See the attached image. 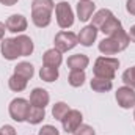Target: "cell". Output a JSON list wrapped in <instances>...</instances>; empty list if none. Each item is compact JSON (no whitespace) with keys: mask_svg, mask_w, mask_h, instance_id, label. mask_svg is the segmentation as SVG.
<instances>
[{"mask_svg":"<svg viewBox=\"0 0 135 135\" xmlns=\"http://www.w3.org/2000/svg\"><path fill=\"white\" fill-rule=\"evenodd\" d=\"M129 44H131L129 35H127V32H126L124 28H123V30L118 32V33L104 38L101 42H99L98 49H99L101 54L110 57V55H116V54L126 50V49L129 47Z\"/></svg>","mask_w":135,"mask_h":135,"instance_id":"obj_1","label":"cell"},{"mask_svg":"<svg viewBox=\"0 0 135 135\" xmlns=\"http://www.w3.org/2000/svg\"><path fill=\"white\" fill-rule=\"evenodd\" d=\"M55 9L54 0H33L32 21L38 28H46L52 22V11Z\"/></svg>","mask_w":135,"mask_h":135,"instance_id":"obj_2","label":"cell"},{"mask_svg":"<svg viewBox=\"0 0 135 135\" xmlns=\"http://www.w3.org/2000/svg\"><path fill=\"white\" fill-rule=\"evenodd\" d=\"M118 68H119V60L118 58H115V57H105L104 55V57L96 58L94 66H93V74H94V77H99V79L113 80Z\"/></svg>","mask_w":135,"mask_h":135,"instance_id":"obj_3","label":"cell"},{"mask_svg":"<svg viewBox=\"0 0 135 135\" xmlns=\"http://www.w3.org/2000/svg\"><path fill=\"white\" fill-rule=\"evenodd\" d=\"M55 17L60 28H71L74 25V11L68 2H58L55 5Z\"/></svg>","mask_w":135,"mask_h":135,"instance_id":"obj_4","label":"cell"},{"mask_svg":"<svg viewBox=\"0 0 135 135\" xmlns=\"http://www.w3.org/2000/svg\"><path fill=\"white\" fill-rule=\"evenodd\" d=\"M28 110H30V101L24 99V98H16L9 102V107H8V112H9V116L17 121V123H24L27 121V115H28Z\"/></svg>","mask_w":135,"mask_h":135,"instance_id":"obj_5","label":"cell"},{"mask_svg":"<svg viewBox=\"0 0 135 135\" xmlns=\"http://www.w3.org/2000/svg\"><path fill=\"white\" fill-rule=\"evenodd\" d=\"M54 44H55V49L60 50L61 54H65L68 50H72L77 44H79V38L77 35L72 33V32H58L55 35V39H54Z\"/></svg>","mask_w":135,"mask_h":135,"instance_id":"obj_6","label":"cell"},{"mask_svg":"<svg viewBox=\"0 0 135 135\" xmlns=\"http://www.w3.org/2000/svg\"><path fill=\"white\" fill-rule=\"evenodd\" d=\"M115 99L121 108H132L135 107V90L131 86H119L115 93Z\"/></svg>","mask_w":135,"mask_h":135,"instance_id":"obj_7","label":"cell"},{"mask_svg":"<svg viewBox=\"0 0 135 135\" xmlns=\"http://www.w3.org/2000/svg\"><path fill=\"white\" fill-rule=\"evenodd\" d=\"M83 121V115L80 110H74L71 108L69 112L66 113V116L61 119V124H63V131L66 134H74L77 131V127L82 124Z\"/></svg>","mask_w":135,"mask_h":135,"instance_id":"obj_8","label":"cell"},{"mask_svg":"<svg viewBox=\"0 0 135 135\" xmlns=\"http://www.w3.org/2000/svg\"><path fill=\"white\" fill-rule=\"evenodd\" d=\"M0 50H2L3 58H5V60H9V61L17 60V58L21 57V52H19V47H17L14 38H5V39H2V42H0Z\"/></svg>","mask_w":135,"mask_h":135,"instance_id":"obj_9","label":"cell"},{"mask_svg":"<svg viewBox=\"0 0 135 135\" xmlns=\"http://www.w3.org/2000/svg\"><path fill=\"white\" fill-rule=\"evenodd\" d=\"M5 25H6V30L11 33H22L27 30L28 22H27L25 16H22V14H11L6 19Z\"/></svg>","mask_w":135,"mask_h":135,"instance_id":"obj_10","label":"cell"},{"mask_svg":"<svg viewBox=\"0 0 135 135\" xmlns=\"http://www.w3.org/2000/svg\"><path fill=\"white\" fill-rule=\"evenodd\" d=\"M94 9H96V5H94L91 0H79V3H77V6H75L77 19L82 21V22L90 21L91 16L94 14Z\"/></svg>","mask_w":135,"mask_h":135,"instance_id":"obj_11","label":"cell"},{"mask_svg":"<svg viewBox=\"0 0 135 135\" xmlns=\"http://www.w3.org/2000/svg\"><path fill=\"white\" fill-rule=\"evenodd\" d=\"M98 28L94 27V25H86V27H83L82 30H80V33L77 35V38H79V44H82V46H85V47H90V46H93V42L96 41V38H98Z\"/></svg>","mask_w":135,"mask_h":135,"instance_id":"obj_12","label":"cell"},{"mask_svg":"<svg viewBox=\"0 0 135 135\" xmlns=\"http://www.w3.org/2000/svg\"><path fill=\"white\" fill-rule=\"evenodd\" d=\"M50 102V96L46 90L42 88H33L32 93H30V105L33 107H41V108H46V105H49Z\"/></svg>","mask_w":135,"mask_h":135,"instance_id":"obj_13","label":"cell"},{"mask_svg":"<svg viewBox=\"0 0 135 135\" xmlns=\"http://www.w3.org/2000/svg\"><path fill=\"white\" fill-rule=\"evenodd\" d=\"M61 63H63V55H61V52L57 50L55 47L44 52V55H42V65H44V66L60 68Z\"/></svg>","mask_w":135,"mask_h":135,"instance_id":"obj_14","label":"cell"},{"mask_svg":"<svg viewBox=\"0 0 135 135\" xmlns=\"http://www.w3.org/2000/svg\"><path fill=\"white\" fill-rule=\"evenodd\" d=\"M14 41H16V44L19 47L21 57H28V55L33 54L35 46H33V41H32L30 36H27V35H17L14 38Z\"/></svg>","mask_w":135,"mask_h":135,"instance_id":"obj_15","label":"cell"},{"mask_svg":"<svg viewBox=\"0 0 135 135\" xmlns=\"http://www.w3.org/2000/svg\"><path fill=\"white\" fill-rule=\"evenodd\" d=\"M66 65L71 71L72 69H82V71H85L88 68V65H90V58L85 54H74V55H71L68 58Z\"/></svg>","mask_w":135,"mask_h":135,"instance_id":"obj_16","label":"cell"},{"mask_svg":"<svg viewBox=\"0 0 135 135\" xmlns=\"http://www.w3.org/2000/svg\"><path fill=\"white\" fill-rule=\"evenodd\" d=\"M99 30H101L105 36H112V35H115V33H118V32L123 30V24H121V21L116 19L115 16H110V17L104 22V25H102Z\"/></svg>","mask_w":135,"mask_h":135,"instance_id":"obj_17","label":"cell"},{"mask_svg":"<svg viewBox=\"0 0 135 135\" xmlns=\"http://www.w3.org/2000/svg\"><path fill=\"white\" fill-rule=\"evenodd\" d=\"M14 74L22 77V79H25V80H30L35 74V68L28 61H21V63H17V66L14 68Z\"/></svg>","mask_w":135,"mask_h":135,"instance_id":"obj_18","label":"cell"},{"mask_svg":"<svg viewBox=\"0 0 135 135\" xmlns=\"http://www.w3.org/2000/svg\"><path fill=\"white\" fill-rule=\"evenodd\" d=\"M91 85V90L96 91V93H107L113 88V83L112 80H107V79H99V77H93V80L90 82Z\"/></svg>","mask_w":135,"mask_h":135,"instance_id":"obj_19","label":"cell"},{"mask_svg":"<svg viewBox=\"0 0 135 135\" xmlns=\"http://www.w3.org/2000/svg\"><path fill=\"white\" fill-rule=\"evenodd\" d=\"M85 80H86V75H85V71H82V69H72L68 75V82L74 88L82 86L85 83Z\"/></svg>","mask_w":135,"mask_h":135,"instance_id":"obj_20","label":"cell"},{"mask_svg":"<svg viewBox=\"0 0 135 135\" xmlns=\"http://www.w3.org/2000/svg\"><path fill=\"white\" fill-rule=\"evenodd\" d=\"M44 118H46V110L44 108L30 105V110H28V115H27V123H30V124H39V123H42Z\"/></svg>","mask_w":135,"mask_h":135,"instance_id":"obj_21","label":"cell"},{"mask_svg":"<svg viewBox=\"0 0 135 135\" xmlns=\"http://www.w3.org/2000/svg\"><path fill=\"white\" fill-rule=\"evenodd\" d=\"M110 16H113V13H112L110 9H107V8L96 11V13L93 14V17H91V25H94V27L99 30L102 25H104V22H105Z\"/></svg>","mask_w":135,"mask_h":135,"instance_id":"obj_22","label":"cell"},{"mask_svg":"<svg viewBox=\"0 0 135 135\" xmlns=\"http://www.w3.org/2000/svg\"><path fill=\"white\" fill-rule=\"evenodd\" d=\"M27 82H28V80H25V79H22V77L13 74V75L8 79V86H9L11 91L21 93V91H24V90L27 88Z\"/></svg>","mask_w":135,"mask_h":135,"instance_id":"obj_23","label":"cell"},{"mask_svg":"<svg viewBox=\"0 0 135 135\" xmlns=\"http://www.w3.org/2000/svg\"><path fill=\"white\" fill-rule=\"evenodd\" d=\"M39 77L41 80L50 83V82H55L58 79V68H50V66H44L39 69Z\"/></svg>","mask_w":135,"mask_h":135,"instance_id":"obj_24","label":"cell"},{"mask_svg":"<svg viewBox=\"0 0 135 135\" xmlns=\"http://www.w3.org/2000/svg\"><path fill=\"white\" fill-rule=\"evenodd\" d=\"M69 110H71V108H69V105H68L66 102H57V104L52 107V116H54L55 119L61 121V119L66 116V113Z\"/></svg>","mask_w":135,"mask_h":135,"instance_id":"obj_25","label":"cell"},{"mask_svg":"<svg viewBox=\"0 0 135 135\" xmlns=\"http://www.w3.org/2000/svg\"><path fill=\"white\" fill-rule=\"evenodd\" d=\"M123 82L126 86H131L135 90V66L129 68L123 72Z\"/></svg>","mask_w":135,"mask_h":135,"instance_id":"obj_26","label":"cell"},{"mask_svg":"<svg viewBox=\"0 0 135 135\" xmlns=\"http://www.w3.org/2000/svg\"><path fill=\"white\" fill-rule=\"evenodd\" d=\"M74 135H96V132H94V129H93L91 126H88V124H80V126L77 127V131L74 132Z\"/></svg>","mask_w":135,"mask_h":135,"instance_id":"obj_27","label":"cell"},{"mask_svg":"<svg viewBox=\"0 0 135 135\" xmlns=\"http://www.w3.org/2000/svg\"><path fill=\"white\" fill-rule=\"evenodd\" d=\"M38 135H60V131L55 127V126H50V124H46L39 129V134Z\"/></svg>","mask_w":135,"mask_h":135,"instance_id":"obj_28","label":"cell"},{"mask_svg":"<svg viewBox=\"0 0 135 135\" xmlns=\"http://www.w3.org/2000/svg\"><path fill=\"white\" fill-rule=\"evenodd\" d=\"M0 135H17L16 134V129L9 124H5L0 127Z\"/></svg>","mask_w":135,"mask_h":135,"instance_id":"obj_29","label":"cell"},{"mask_svg":"<svg viewBox=\"0 0 135 135\" xmlns=\"http://www.w3.org/2000/svg\"><path fill=\"white\" fill-rule=\"evenodd\" d=\"M126 9H127L129 14L135 16V0H127V3H126Z\"/></svg>","mask_w":135,"mask_h":135,"instance_id":"obj_30","label":"cell"},{"mask_svg":"<svg viewBox=\"0 0 135 135\" xmlns=\"http://www.w3.org/2000/svg\"><path fill=\"white\" fill-rule=\"evenodd\" d=\"M127 35H129L131 42H135V25H132V27H131V30L127 32Z\"/></svg>","mask_w":135,"mask_h":135,"instance_id":"obj_31","label":"cell"},{"mask_svg":"<svg viewBox=\"0 0 135 135\" xmlns=\"http://www.w3.org/2000/svg\"><path fill=\"white\" fill-rule=\"evenodd\" d=\"M19 0H0V3L2 5H5V6H13V5H16Z\"/></svg>","mask_w":135,"mask_h":135,"instance_id":"obj_32","label":"cell"},{"mask_svg":"<svg viewBox=\"0 0 135 135\" xmlns=\"http://www.w3.org/2000/svg\"><path fill=\"white\" fill-rule=\"evenodd\" d=\"M5 32H6V25L3 22H0V41L5 39Z\"/></svg>","mask_w":135,"mask_h":135,"instance_id":"obj_33","label":"cell"},{"mask_svg":"<svg viewBox=\"0 0 135 135\" xmlns=\"http://www.w3.org/2000/svg\"><path fill=\"white\" fill-rule=\"evenodd\" d=\"M134 119H135V110H134Z\"/></svg>","mask_w":135,"mask_h":135,"instance_id":"obj_34","label":"cell"}]
</instances>
